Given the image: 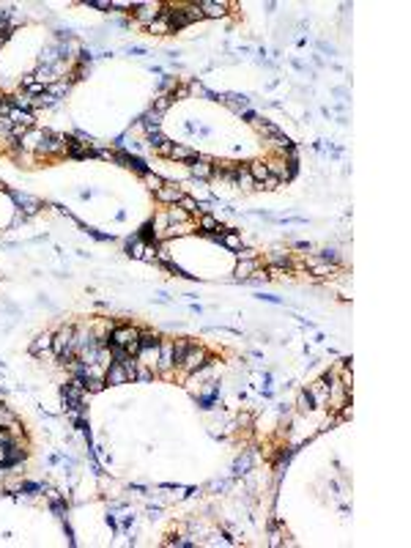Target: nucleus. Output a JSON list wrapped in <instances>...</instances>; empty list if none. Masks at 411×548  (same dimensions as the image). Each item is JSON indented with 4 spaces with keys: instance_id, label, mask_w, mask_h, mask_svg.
I'll return each mask as SVG.
<instances>
[{
    "instance_id": "obj_20",
    "label": "nucleus",
    "mask_w": 411,
    "mask_h": 548,
    "mask_svg": "<svg viewBox=\"0 0 411 548\" xmlns=\"http://www.w3.org/2000/svg\"><path fill=\"white\" fill-rule=\"evenodd\" d=\"M233 184H239L241 189H252V186H255L250 170H247V165H244V167L239 165V170H236V176H233Z\"/></svg>"
},
{
    "instance_id": "obj_40",
    "label": "nucleus",
    "mask_w": 411,
    "mask_h": 548,
    "mask_svg": "<svg viewBox=\"0 0 411 548\" xmlns=\"http://www.w3.org/2000/svg\"><path fill=\"white\" fill-rule=\"evenodd\" d=\"M14 444V439H11V433L6 431V428H0V450H6V447Z\"/></svg>"
},
{
    "instance_id": "obj_24",
    "label": "nucleus",
    "mask_w": 411,
    "mask_h": 548,
    "mask_svg": "<svg viewBox=\"0 0 411 548\" xmlns=\"http://www.w3.org/2000/svg\"><path fill=\"white\" fill-rule=\"evenodd\" d=\"M0 428H17V417H14V411H9L6 406H0Z\"/></svg>"
},
{
    "instance_id": "obj_15",
    "label": "nucleus",
    "mask_w": 411,
    "mask_h": 548,
    "mask_svg": "<svg viewBox=\"0 0 411 548\" xmlns=\"http://www.w3.org/2000/svg\"><path fill=\"white\" fill-rule=\"evenodd\" d=\"M247 170H250V176H252V181H255V184H263L266 178H269V167H266V162H263V159L250 162V165H247Z\"/></svg>"
},
{
    "instance_id": "obj_14",
    "label": "nucleus",
    "mask_w": 411,
    "mask_h": 548,
    "mask_svg": "<svg viewBox=\"0 0 411 548\" xmlns=\"http://www.w3.org/2000/svg\"><path fill=\"white\" fill-rule=\"evenodd\" d=\"M159 370H170L173 367V342L170 340H159Z\"/></svg>"
},
{
    "instance_id": "obj_34",
    "label": "nucleus",
    "mask_w": 411,
    "mask_h": 548,
    "mask_svg": "<svg viewBox=\"0 0 411 548\" xmlns=\"http://www.w3.org/2000/svg\"><path fill=\"white\" fill-rule=\"evenodd\" d=\"M157 239V228L148 222V225H143V230H140V241H154Z\"/></svg>"
},
{
    "instance_id": "obj_46",
    "label": "nucleus",
    "mask_w": 411,
    "mask_h": 548,
    "mask_svg": "<svg viewBox=\"0 0 411 548\" xmlns=\"http://www.w3.org/2000/svg\"><path fill=\"white\" fill-rule=\"evenodd\" d=\"M294 247H296V250H307V252L313 250V244H310V241H296Z\"/></svg>"
},
{
    "instance_id": "obj_6",
    "label": "nucleus",
    "mask_w": 411,
    "mask_h": 548,
    "mask_svg": "<svg viewBox=\"0 0 411 548\" xmlns=\"http://www.w3.org/2000/svg\"><path fill=\"white\" fill-rule=\"evenodd\" d=\"M154 195H157V200H162V203L176 206V203L184 197V189H181L178 184H162V189H157Z\"/></svg>"
},
{
    "instance_id": "obj_18",
    "label": "nucleus",
    "mask_w": 411,
    "mask_h": 548,
    "mask_svg": "<svg viewBox=\"0 0 411 548\" xmlns=\"http://www.w3.org/2000/svg\"><path fill=\"white\" fill-rule=\"evenodd\" d=\"M170 159H173V162H195L197 154L192 151L189 146H173V148H170Z\"/></svg>"
},
{
    "instance_id": "obj_2",
    "label": "nucleus",
    "mask_w": 411,
    "mask_h": 548,
    "mask_svg": "<svg viewBox=\"0 0 411 548\" xmlns=\"http://www.w3.org/2000/svg\"><path fill=\"white\" fill-rule=\"evenodd\" d=\"M72 340H74V329H72V326H63V329H60V332L52 337V351H55V357H58L60 362H68V359L74 357Z\"/></svg>"
},
{
    "instance_id": "obj_8",
    "label": "nucleus",
    "mask_w": 411,
    "mask_h": 548,
    "mask_svg": "<svg viewBox=\"0 0 411 548\" xmlns=\"http://www.w3.org/2000/svg\"><path fill=\"white\" fill-rule=\"evenodd\" d=\"M189 170L195 178H200V181H209L211 176H214V165H211V159L206 157H197L195 162H189Z\"/></svg>"
},
{
    "instance_id": "obj_4",
    "label": "nucleus",
    "mask_w": 411,
    "mask_h": 548,
    "mask_svg": "<svg viewBox=\"0 0 411 548\" xmlns=\"http://www.w3.org/2000/svg\"><path fill=\"white\" fill-rule=\"evenodd\" d=\"M60 151H66L63 137H55L49 132H41V140H39V146H36V154H60Z\"/></svg>"
},
{
    "instance_id": "obj_16",
    "label": "nucleus",
    "mask_w": 411,
    "mask_h": 548,
    "mask_svg": "<svg viewBox=\"0 0 411 548\" xmlns=\"http://www.w3.org/2000/svg\"><path fill=\"white\" fill-rule=\"evenodd\" d=\"M307 266H310V271H313L315 277H326V274L337 271V266H334V263H323V260H318L315 255H313V258H307Z\"/></svg>"
},
{
    "instance_id": "obj_5",
    "label": "nucleus",
    "mask_w": 411,
    "mask_h": 548,
    "mask_svg": "<svg viewBox=\"0 0 411 548\" xmlns=\"http://www.w3.org/2000/svg\"><path fill=\"white\" fill-rule=\"evenodd\" d=\"M134 9H137V11H134L137 22H140V25H146V28H148V25H151V22L159 17L162 6H159V3H134Z\"/></svg>"
},
{
    "instance_id": "obj_37",
    "label": "nucleus",
    "mask_w": 411,
    "mask_h": 548,
    "mask_svg": "<svg viewBox=\"0 0 411 548\" xmlns=\"http://www.w3.org/2000/svg\"><path fill=\"white\" fill-rule=\"evenodd\" d=\"M157 260L159 263H173V258H170V250H167V247H162V244H157Z\"/></svg>"
},
{
    "instance_id": "obj_12",
    "label": "nucleus",
    "mask_w": 411,
    "mask_h": 548,
    "mask_svg": "<svg viewBox=\"0 0 411 548\" xmlns=\"http://www.w3.org/2000/svg\"><path fill=\"white\" fill-rule=\"evenodd\" d=\"M252 274H258V260L255 258H239V263H236V280H250Z\"/></svg>"
},
{
    "instance_id": "obj_3",
    "label": "nucleus",
    "mask_w": 411,
    "mask_h": 548,
    "mask_svg": "<svg viewBox=\"0 0 411 548\" xmlns=\"http://www.w3.org/2000/svg\"><path fill=\"white\" fill-rule=\"evenodd\" d=\"M209 362V354H206V348L203 346H189V351H186V357H184V362L178 365L184 373H195V370H200V367Z\"/></svg>"
},
{
    "instance_id": "obj_31",
    "label": "nucleus",
    "mask_w": 411,
    "mask_h": 548,
    "mask_svg": "<svg viewBox=\"0 0 411 548\" xmlns=\"http://www.w3.org/2000/svg\"><path fill=\"white\" fill-rule=\"evenodd\" d=\"M299 408H302V411L315 408V400H313V395H310V392H302V395H299Z\"/></svg>"
},
{
    "instance_id": "obj_35",
    "label": "nucleus",
    "mask_w": 411,
    "mask_h": 548,
    "mask_svg": "<svg viewBox=\"0 0 411 548\" xmlns=\"http://www.w3.org/2000/svg\"><path fill=\"white\" fill-rule=\"evenodd\" d=\"M107 384H104V378H85V389H91V392H102Z\"/></svg>"
},
{
    "instance_id": "obj_1",
    "label": "nucleus",
    "mask_w": 411,
    "mask_h": 548,
    "mask_svg": "<svg viewBox=\"0 0 411 548\" xmlns=\"http://www.w3.org/2000/svg\"><path fill=\"white\" fill-rule=\"evenodd\" d=\"M110 346H121L129 351V357H137L140 351V329L134 326H115L110 334Z\"/></svg>"
},
{
    "instance_id": "obj_41",
    "label": "nucleus",
    "mask_w": 411,
    "mask_h": 548,
    "mask_svg": "<svg viewBox=\"0 0 411 548\" xmlns=\"http://www.w3.org/2000/svg\"><path fill=\"white\" fill-rule=\"evenodd\" d=\"M170 148H173L170 140H162L159 146H157V154H162V157H170Z\"/></svg>"
},
{
    "instance_id": "obj_36",
    "label": "nucleus",
    "mask_w": 411,
    "mask_h": 548,
    "mask_svg": "<svg viewBox=\"0 0 411 548\" xmlns=\"http://www.w3.org/2000/svg\"><path fill=\"white\" fill-rule=\"evenodd\" d=\"M151 376H154V367H146V365L137 362V373H134V378H140V381H148Z\"/></svg>"
},
{
    "instance_id": "obj_17",
    "label": "nucleus",
    "mask_w": 411,
    "mask_h": 548,
    "mask_svg": "<svg viewBox=\"0 0 411 548\" xmlns=\"http://www.w3.org/2000/svg\"><path fill=\"white\" fill-rule=\"evenodd\" d=\"M30 351H33L36 357H41L44 351H52V334H49V332H41L39 337L30 342Z\"/></svg>"
},
{
    "instance_id": "obj_29",
    "label": "nucleus",
    "mask_w": 411,
    "mask_h": 548,
    "mask_svg": "<svg viewBox=\"0 0 411 548\" xmlns=\"http://www.w3.org/2000/svg\"><path fill=\"white\" fill-rule=\"evenodd\" d=\"M148 346H159V337L154 332H140V348H148Z\"/></svg>"
},
{
    "instance_id": "obj_38",
    "label": "nucleus",
    "mask_w": 411,
    "mask_h": 548,
    "mask_svg": "<svg viewBox=\"0 0 411 548\" xmlns=\"http://www.w3.org/2000/svg\"><path fill=\"white\" fill-rule=\"evenodd\" d=\"M200 228H203V230H217V228H220V222H217L214 217H209V214H206L203 220H200ZM220 230H222V228H220Z\"/></svg>"
},
{
    "instance_id": "obj_10",
    "label": "nucleus",
    "mask_w": 411,
    "mask_h": 548,
    "mask_svg": "<svg viewBox=\"0 0 411 548\" xmlns=\"http://www.w3.org/2000/svg\"><path fill=\"white\" fill-rule=\"evenodd\" d=\"M197 9H200L203 17H225L228 14V3H217V0H200L197 3Z\"/></svg>"
},
{
    "instance_id": "obj_42",
    "label": "nucleus",
    "mask_w": 411,
    "mask_h": 548,
    "mask_svg": "<svg viewBox=\"0 0 411 548\" xmlns=\"http://www.w3.org/2000/svg\"><path fill=\"white\" fill-rule=\"evenodd\" d=\"M277 186H280V178H277V176H269L263 184H260V189H277Z\"/></svg>"
},
{
    "instance_id": "obj_11",
    "label": "nucleus",
    "mask_w": 411,
    "mask_h": 548,
    "mask_svg": "<svg viewBox=\"0 0 411 548\" xmlns=\"http://www.w3.org/2000/svg\"><path fill=\"white\" fill-rule=\"evenodd\" d=\"M148 30H151V33H173V22H170V9H162L157 20H154L151 25H148Z\"/></svg>"
},
{
    "instance_id": "obj_26",
    "label": "nucleus",
    "mask_w": 411,
    "mask_h": 548,
    "mask_svg": "<svg viewBox=\"0 0 411 548\" xmlns=\"http://www.w3.org/2000/svg\"><path fill=\"white\" fill-rule=\"evenodd\" d=\"M143 181L148 184V189H151V192L162 189V184H165V181H162V178L157 176V173H151V170H148V173H143Z\"/></svg>"
},
{
    "instance_id": "obj_32",
    "label": "nucleus",
    "mask_w": 411,
    "mask_h": 548,
    "mask_svg": "<svg viewBox=\"0 0 411 548\" xmlns=\"http://www.w3.org/2000/svg\"><path fill=\"white\" fill-rule=\"evenodd\" d=\"M288 252H280V250H274L271 252V266H285V269H288Z\"/></svg>"
},
{
    "instance_id": "obj_44",
    "label": "nucleus",
    "mask_w": 411,
    "mask_h": 548,
    "mask_svg": "<svg viewBox=\"0 0 411 548\" xmlns=\"http://www.w3.org/2000/svg\"><path fill=\"white\" fill-rule=\"evenodd\" d=\"M170 545H178V548H189V545H195V543H192V540H184V537H181V540H170Z\"/></svg>"
},
{
    "instance_id": "obj_23",
    "label": "nucleus",
    "mask_w": 411,
    "mask_h": 548,
    "mask_svg": "<svg viewBox=\"0 0 411 548\" xmlns=\"http://www.w3.org/2000/svg\"><path fill=\"white\" fill-rule=\"evenodd\" d=\"M14 200L20 203V206H25V211H28V214H36V211H39V200H36V197H28V195H20V192H14Z\"/></svg>"
},
{
    "instance_id": "obj_27",
    "label": "nucleus",
    "mask_w": 411,
    "mask_h": 548,
    "mask_svg": "<svg viewBox=\"0 0 411 548\" xmlns=\"http://www.w3.org/2000/svg\"><path fill=\"white\" fill-rule=\"evenodd\" d=\"M178 206H181V209L186 211V214H197V211H200V203L195 200V197H181V200H178Z\"/></svg>"
},
{
    "instance_id": "obj_47",
    "label": "nucleus",
    "mask_w": 411,
    "mask_h": 548,
    "mask_svg": "<svg viewBox=\"0 0 411 548\" xmlns=\"http://www.w3.org/2000/svg\"><path fill=\"white\" fill-rule=\"evenodd\" d=\"M258 299H266V302H274V304H280V299H277V296H269V294H260Z\"/></svg>"
},
{
    "instance_id": "obj_21",
    "label": "nucleus",
    "mask_w": 411,
    "mask_h": 548,
    "mask_svg": "<svg viewBox=\"0 0 411 548\" xmlns=\"http://www.w3.org/2000/svg\"><path fill=\"white\" fill-rule=\"evenodd\" d=\"M189 346H192L189 340H176V342H173V365H176V367L184 362V357H186V351H189Z\"/></svg>"
},
{
    "instance_id": "obj_9",
    "label": "nucleus",
    "mask_w": 411,
    "mask_h": 548,
    "mask_svg": "<svg viewBox=\"0 0 411 548\" xmlns=\"http://www.w3.org/2000/svg\"><path fill=\"white\" fill-rule=\"evenodd\" d=\"M6 118H9L14 126H25V129H33V123H36V118L30 115L28 110H20V107H14V104H11V110H9Z\"/></svg>"
},
{
    "instance_id": "obj_45",
    "label": "nucleus",
    "mask_w": 411,
    "mask_h": 548,
    "mask_svg": "<svg viewBox=\"0 0 411 548\" xmlns=\"http://www.w3.org/2000/svg\"><path fill=\"white\" fill-rule=\"evenodd\" d=\"M288 269H285V266H269V274H274V277H277V274H285Z\"/></svg>"
},
{
    "instance_id": "obj_7",
    "label": "nucleus",
    "mask_w": 411,
    "mask_h": 548,
    "mask_svg": "<svg viewBox=\"0 0 411 548\" xmlns=\"http://www.w3.org/2000/svg\"><path fill=\"white\" fill-rule=\"evenodd\" d=\"M126 381H129L126 367L118 365V362H110L107 373H104V384H110V387H118V384H126Z\"/></svg>"
},
{
    "instance_id": "obj_33",
    "label": "nucleus",
    "mask_w": 411,
    "mask_h": 548,
    "mask_svg": "<svg viewBox=\"0 0 411 548\" xmlns=\"http://www.w3.org/2000/svg\"><path fill=\"white\" fill-rule=\"evenodd\" d=\"M222 244H225V247H230V250H241V239H239L236 233L222 236Z\"/></svg>"
},
{
    "instance_id": "obj_39",
    "label": "nucleus",
    "mask_w": 411,
    "mask_h": 548,
    "mask_svg": "<svg viewBox=\"0 0 411 548\" xmlns=\"http://www.w3.org/2000/svg\"><path fill=\"white\" fill-rule=\"evenodd\" d=\"M170 102H173V96H159L157 104H154V110H157V113H165V110L170 107Z\"/></svg>"
},
{
    "instance_id": "obj_28",
    "label": "nucleus",
    "mask_w": 411,
    "mask_h": 548,
    "mask_svg": "<svg viewBox=\"0 0 411 548\" xmlns=\"http://www.w3.org/2000/svg\"><path fill=\"white\" fill-rule=\"evenodd\" d=\"M255 126H258V129H260V134H266V137H277V134H283V132H280V126H274V123H266V121H263V123L258 121Z\"/></svg>"
},
{
    "instance_id": "obj_30",
    "label": "nucleus",
    "mask_w": 411,
    "mask_h": 548,
    "mask_svg": "<svg viewBox=\"0 0 411 548\" xmlns=\"http://www.w3.org/2000/svg\"><path fill=\"white\" fill-rule=\"evenodd\" d=\"M143 250H146V241H140V239L129 241V255L132 258H143Z\"/></svg>"
},
{
    "instance_id": "obj_25",
    "label": "nucleus",
    "mask_w": 411,
    "mask_h": 548,
    "mask_svg": "<svg viewBox=\"0 0 411 548\" xmlns=\"http://www.w3.org/2000/svg\"><path fill=\"white\" fill-rule=\"evenodd\" d=\"M186 217H189V214H186L184 209H176V206H173V209L167 211V222H170V225H181Z\"/></svg>"
},
{
    "instance_id": "obj_22",
    "label": "nucleus",
    "mask_w": 411,
    "mask_h": 548,
    "mask_svg": "<svg viewBox=\"0 0 411 548\" xmlns=\"http://www.w3.org/2000/svg\"><path fill=\"white\" fill-rule=\"evenodd\" d=\"M310 395H313V400L318 403V406H323V403L329 400V384H326V381H318V384L313 387V392H310Z\"/></svg>"
},
{
    "instance_id": "obj_13",
    "label": "nucleus",
    "mask_w": 411,
    "mask_h": 548,
    "mask_svg": "<svg viewBox=\"0 0 411 548\" xmlns=\"http://www.w3.org/2000/svg\"><path fill=\"white\" fill-rule=\"evenodd\" d=\"M63 143H66V151L72 154V157H77V159H83V157H91V148H88V143H80L77 137H63Z\"/></svg>"
},
{
    "instance_id": "obj_19",
    "label": "nucleus",
    "mask_w": 411,
    "mask_h": 548,
    "mask_svg": "<svg viewBox=\"0 0 411 548\" xmlns=\"http://www.w3.org/2000/svg\"><path fill=\"white\" fill-rule=\"evenodd\" d=\"M252 460H255L252 452H244L241 458H236V463H233V474H236V477H239V474H247V471L252 469Z\"/></svg>"
},
{
    "instance_id": "obj_43",
    "label": "nucleus",
    "mask_w": 411,
    "mask_h": 548,
    "mask_svg": "<svg viewBox=\"0 0 411 548\" xmlns=\"http://www.w3.org/2000/svg\"><path fill=\"white\" fill-rule=\"evenodd\" d=\"M88 6H91V9H110L107 0H88Z\"/></svg>"
}]
</instances>
